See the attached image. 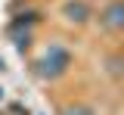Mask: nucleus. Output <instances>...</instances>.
I'll return each instance as SVG.
<instances>
[{"label":"nucleus","instance_id":"nucleus-1","mask_svg":"<svg viewBox=\"0 0 124 115\" xmlns=\"http://www.w3.org/2000/svg\"><path fill=\"white\" fill-rule=\"evenodd\" d=\"M68 62H71L68 50L59 47V44H53V47L40 56V62H37V75H40V78H59L62 72L68 68Z\"/></svg>","mask_w":124,"mask_h":115},{"label":"nucleus","instance_id":"nucleus-2","mask_svg":"<svg viewBox=\"0 0 124 115\" xmlns=\"http://www.w3.org/2000/svg\"><path fill=\"white\" fill-rule=\"evenodd\" d=\"M99 22L108 31H124V3H108L99 16Z\"/></svg>","mask_w":124,"mask_h":115},{"label":"nucleus","instance_id":"nucleus-3","mask_svg":"<svg viewBox=\"0 0 124 115\" xmlns=\"http://www.w3.org/2000/svg\"><path fill=\"white\" fill-rule=\"evenodd\" d=\"M87 13H90V9H87V3H84V0H71V3H65V19H68V22H78V25H81V22H87Z\"/></svg>","mask_w":124,"mask_h":115},{"label":"nucleus","instance_id":"nucleus-4","mask_svg":"<svg viewBox=\"0 0 124 115\" xmlns=\"http://www.w3.org/2000/svg\"><path fill=\"white\" fill-rule=\"evenodd\" d=\"M65 115H93V112L84 109V106H71V109H65Z\"/></svg>","mask_w":124,"mask_h":115}]
</instances>
